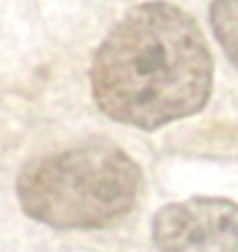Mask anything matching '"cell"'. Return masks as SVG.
I'll return each instance as SVG.
<instances>
[{
	"mask_svg": "<svg viewBox=\"0 0 238 252\" xmlns=\"http://www.w3.org/2000/svg\"><path fill=\"white\" fill-rule=\"evenodd\" d=\"M143 173L112 143H87L30 161L17 196L30 220L54 229H101L133 210Z\"/></svg>",
	"mask_w": 238,
	"mask_h": 252,
	"instance_id": "obj_2",
	"label": "cell"
},
{
	"mask_svg": "<svg viewBox=\"0 0 238 252\" xmlns=\"http://www.w3.org/2000/svg\"><path fill=\"white\" fill-rule=\"evenodd\" d=\"M156 252H238V203L187 198L161 208L152 224Z\"/></svg>",
	"mask_w": 238,
	"mask_h": 252,
	"instance_id": "obj_3",
	"label": "cell"
},
{
	"mask_svg": "<svg viewBox=\"0 0 238 252\" xmlns=\"http://www.w3.org/2000/svg\"><path fill=\"white\" fill-rule=\"evenodd\" d=\"M210 26L227 59L238 70V0H212Z\"/></svg>",
	"mask_w": 238,
	"mask_h": 252,
	"instance_id": "obj_4",
	"label": "cell"
},
{
	"mask_svg": "<svg viewBox=\"0 0 238 252\" xmlns=\"http://www.w3.org/2000/svg\"><path fill=\"white\" fill-rule=\"evenodd\" d=\"M212 89V56L199 24L178 5L131 7L101 42L91 91L110 119L159 128L196 115Z\"/></svg>",
	"mask_w": 238,
	"mask_h": 252,
	"instance_id": "obj_1",
	"label": "cell"
}]
</instances>
